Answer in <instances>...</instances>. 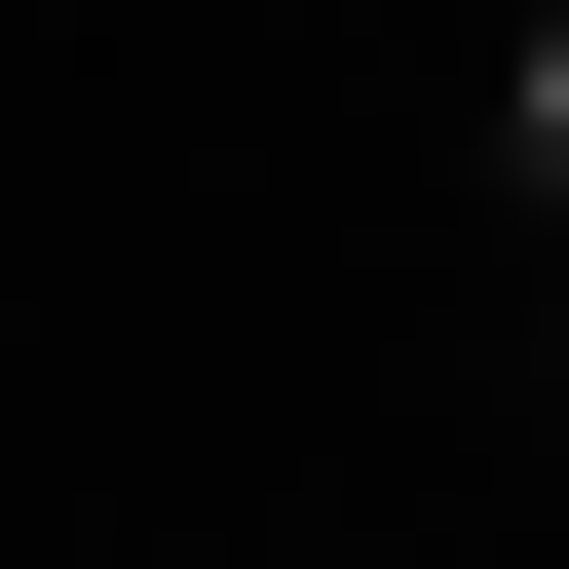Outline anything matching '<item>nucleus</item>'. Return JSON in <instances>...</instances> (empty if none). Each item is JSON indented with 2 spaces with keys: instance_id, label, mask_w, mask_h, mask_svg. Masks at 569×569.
<instances>
[{
  "instance_id": "nucleus-1",
  "label": "nucleus",
  "mask_w": 569,
  "mask_h": 569,
  "mask_svg": "<svg viewBox=\"0 0 569 569\" xmlns=\"http://www.w3.org/2000/svg\"><path fill=\"white\" fill-rule=\"evenodd\" d=\"M493 152H531V190H569V0H531V39H493Z\"/></svg>"
}]
</instances>
